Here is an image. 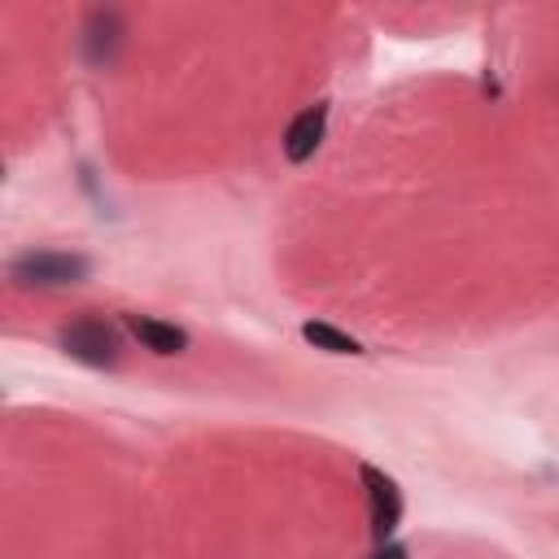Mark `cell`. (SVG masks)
I'll return each instance as SVG.
<instances>
[{
    "label": "cell",
    "instance_id": "5",
    "mask_svg": "<svg viewBox=\"0 0 559 559\" xmlns=\"http://www.w3.org/2000/svg\"><path fill=\"white\" fill-rule=\"evenodd\" d=\"M127 328L153 354H183L188 349V332L175 328V323H162V319H148V314H127Z\"/></svg>",
    "mask_w": 559,
    "mask_h": 559
},
{
    "label": "cell",
    "instance_id": "3",
    "mask_svg": "<svg viewBox=\"0 0 559 559\" xmlns=\"http://www.w3.org/2000/svg\"><path fill=\"white\" fill-rule=\"evenodd\" d=\"M362 485H367V507H371V533H376V542H384L393 528H397V520H402V489H397V480L389 476V472H380V467H371V463H362Z\"/></svg>",
    "mask_w": 559,
    "mask_h": 559
},
{
    "label": "cell",
    "instance_id": "1",
    "mask_svg": "<svg viewBox=\"0 0 559 559\" xmlns=\"http://www.w3.org/2000/svg\"><path fill=\"white\" fill-rule=\"evenodd\" d=\"M92 271V262L83 253H57V249H35L9 262V280H17L22 288H61V284H79Z\"/></svg>",
    "mask_w": 559,
    "mask_h": 559
},
{
    "label": "cell",
    "instance_id": "8",
    "mask_svg": "<svg viewBox=\"0 0 559 559\" xmlns=\"http://www.w3.org/2000/svg\"><path fill=\"white\" fill-rule=\"evenodd\" d=\"M371 559H406V550H402V546H393V542H389V546H380V550H376V555H371Z\"/></svg>",
    "mask_w": 559,
    "mask_h": 559
},
{
    "label": "cell",
    "instance_id": "7",
    "mask_svg": "<svg viewBox=\"0 0 559 559\" xmlns=\"http://www.w3.org/2000/svg\"><path fill=\"white\" fill-rule=\"evenodd\" d=\"M301 336H306L314 349H328V354H362V345H358L354 336H345L341 328H332V323H306Z\"/></svg>",
    "mask_w": 559,
    "mask_h": 559
},
{
    "label": "cell",
    "instance_id": "6",
    "mask_svg": "<svg viewBox=\"0 0 559 559\" xmlns=\"http://www.w3.org/2000/svg\"><path fill=\"white\" fill-rule=\"evenodd\" d=\"M118 44H122V17L109 13V9H96V13L87 17V57H92L96 66H105V61H114Z\"/></svg>",
    "mask_w": 559,
    "mask_h": 559
},
{
    "label": "cell",
    "instance_id": "2",
    "mask_svg": "<svg viewBox=\"0 0 559 559\" xmlns=\"http://www.w3.org/2000/svg\"><path fill=\"white\" fill-rule=\"evenodd\" d=\"M61 349L83 362V367H114L118 354H122V341H118V328L105 323V319H79L70 328H61Z\"/></svg>",
    "mask_w": 559,
    "mask_h": 559
},
{
    "label": "cell",
    "instance_id": "4",
    "mask_svg": "<svg viewBox=\"0 0 559 559\" xmlns=\"http://www.w3.org/2000/svg\"><path fill=\"white\" fill-rule=\"evenodd\" d=\"M323 127H328V105L301 109V114L288 122V131H284V153H288V162L314 157V148H319V140H323Z\"/></svg>",
    "mask_w": 559,
    "mask_h": 559
}]
</instances>
